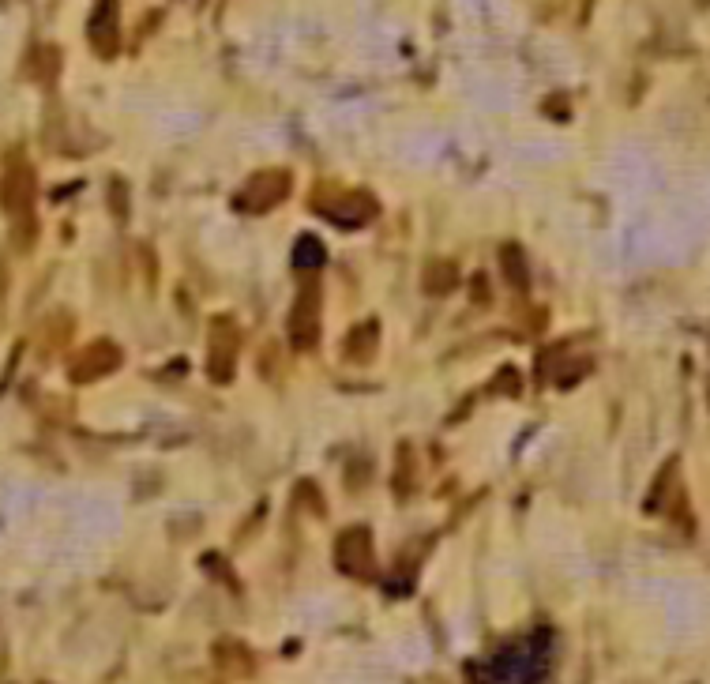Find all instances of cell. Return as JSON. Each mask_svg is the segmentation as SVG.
Masks as SVG:
<instances>
[{
  "mask_svg": "<svg viewBox=\"0 0 710 684\" xmlns=\"http://www.w3.org/2000/svg\"><path fill=\"white\" fill-rule=\"evenodd\" d=\"M549 658H553L549 632H534V636L500 647L489 662L474 669V677L481 684H538L549 673Z\"/></svg>",
  "mask_w": 710,
  "mask_h": 684,
  "instance_id": "obj_1",
  "label": "cell"
},
{
  "mask_svg": "<svg viewBox=\"0 0 710 684\" xmlns=\"http://www.w3.org/2000/svg\"><path fill=\"white\" fill-rule=\"evenodd\" d=\"M286 192H290V177H286L282 170L256 173V177H252V181L237 192L233 207H237V211H245V215H263V211H271L275 203L286 200Z\"/></svg>",
  "mask_w": 710,
  "mask_h": 684,
  "instance_id": "obj_2",
  "label": "cell"
},
{
  "mask_svg": "<svg viewBox=\"0 0 710 684\" xmlns=\"http://www.w3.org/2000/svg\"><path fill=\"white\" fill-rule=\"evenodd\" d=\"M335 560H339V568L346 572V576L354 579H372V572H376V557H372V538L369 530H346L339 538V545H335Z\"/></svg>",
  "mask_w": 710,
  "mask_h": 684,
  "instance_id": "obj_3",
  "label": "cell"
},
{
  "mask_svg": "<svg viewBox=\"0 0 710 684\" xmlns=\"http://www.w3.org/2000/svg\"><path fill=\"white\" fill-rule=\"evenodd\" d=\"M327 218H335L339 226H365L372 215H376V200L365 196V192H335L327 200L316 203Z\"/></svg>",
  "mask_w": 710,
  "mask_h": 684,
  "instance_id": "obj_4",
  "label": "cell"
},
{
  "mask_svg": "<svg viewBox=\"0 0 710 684\" xmlns=\"http://www.w3.org/2000/svg\"><path fill=\"white\" fill-rule=\"evenodd\" d=\"M320 335V290L316 286H305L294 301V316H290V339L294 346L309 350L312 342Z\"/></svg>",
  "mask_w": 710,
  "mask_h": 684,
  "instance_id": "obj_5",
  "label": "cell"
},
{
  "mask_svg": "<svg viewBox=\"0 0 710 684\" xmlns=\"http://www.w3.org/2000/svg\"><path fill=\"white\" fill-rule=\"evenodd\" d=\"M0 203H4V211L16 218H27L31 215V203H34V173L16 162V166H8L4 173V181H0Z\"/></svg>",
  "mask_w": 710,
  "mask_h": 684,
  "instance_id": "obj_6",
  "label": "cell"
},
{
  "mask_svg": "<svg viewBox=\"0 0 710 684\" xmlns=\"http://www.w3.org/2000/svg\"><path fill=\"white\" fill-rule=\"evenodd\" d=\"M121 365V350L113 342H91L76 361H72V380H98V376L113 373Z\"/></svg>",
  "mask_w": 710,
  "mask_h": 684,
  "instance_id": "obj_7",
  "label": "cell"
},
{
  "mask_svg": "<svg viewBox=\"0 0 710 684\" xmlns=\"http://www.w3.org/2000/svg\"><path fill=\"white\" fill-rule=\"evenodd\" d=\"M233 361H237V331L222 320V324H215V342L207 350V369L215 373V380H230Z\"/></svg>",
  "mask_w": 710,
  "mask_h": 684,
  "instance_id": "obj_8",
  "label": "cell"
},
{
  "mask_svg": "<svg viewBox=\"0 0 710 684\" xmlns=\"http://www.w3.org/2000/svg\"><path fill=\"white\" fill-rule=\"evenodd\" d=\"M294 264L305 267V271H316V267L324 264V245H320L312 234L301 237V241H297V249H294Z\"/></svg>",
  "mask_w": 710,
  "mask_h": 684,
  "instance_id": "obj_9",
  "label": "cell"
},
{
  "mask_svg": "<svg viewBox=\"0 0 710 684\" xmlns=\"http://www.w3.org/2000/svg\"><path fill=\"white\" fill-rule=\"evenodd\" d=\"M504 271L515 275V286H526V271H523V256H519V249L504 252Z\"/></svg>",
  "mask_w": 710,
  "mask_h": 684,
  "instance_id": "obj_10",
  "label": "cell"
}]
</instances>
